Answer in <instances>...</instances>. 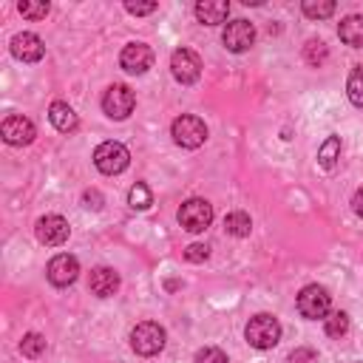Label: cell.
<instances>
[{
  "instance_id": "obj_26",
  "label": "cell",
  "mask_w": 363,
  "mask_h": 363,
  "mask_svg": "<svg viewBox=\"0 0 363 363\" xmlns=\"http://www.w3.org/2000/svg\"><path fill=\"white\" fill-rule=\"evenodd\" d=\"M20 352L26 354V357H40L43 352H45V337L40 335V332H26L23 335V340H20Z\"/></svg>"
},
{
  "instance_id": "obj_21",
  "label": "cell",
  "mask_w": 363,
  "mask_h": 363,
  "mask_svg": "<svg viewBox=\"0 0 363 363\" xmlns=\"http://www.w3.org/2000/svg\"><path fill=\"white\" fill-rule=\"evenodd\" d=\"M346 96L354 108H363V65H354L346 79Z\"/></svg>"
},
{
  "instance_id": "obj_9",
  "label": "cell",
  "mask_w": 363,
  "mask_h": 363,
  "mask_svg": "<svg viewBox=\"0 0 363 363\" xmlns=\"http://www.w3.org/2000/svg\"><path fill=\"white\" fill-rule=\"evenodd\" d=\"M34 233H37V241L45 244V247H60L68 241L71 235V227L62 216L57 213H48V216H40L37 224H34Z\"/></svg>"
},
{
  "instance_id": "obj_17",
  "label": "cell",
  "mask_w": 363,
  "mask_h": 363,
  "mask_svg": "<svg viewBox=\"0 0 363 363\" xmlns=\"http://www.w3.org/2000/svg\"><path fill=\"white\" fill-rule=\"evenodd\" d=\"M48 122H51L60 133H71V130H77V125H79L74 108H71L68 102H62V99L51 102V108H48Z\"/></svg>"
},
{
  "instance_id": "obj_33",
  "label": "cell",
  "mask_w": 363,
  "mask_h": 363,
  "mask_svg": "<svg viewBox=\"0 0 363 363\" xmlns=\"http://www.w3.org/2000/svg\"><path fill=\"white\" fill-rule=\"evenodd\" d=\"M352 210H354V216L363 218V187L354 190V196H352Z\"/></svg>"
},
{
  "instance_id": "obj_13",
  "label": "cell",
  "mask_w": 363,
  "mask_h": 363,
  "mask_svg": "<svg viewBox=\"0 0 363 363\" xmlns=\"http://www.w3.org/2000/svg\"><path fill=\"white\" fill-rule=\"evenodd\" d=\"M119 65L128 74H145L153 65V48L147 43H128L119 54Z\"/></svg>"
},
{
  "instance_id": "obj_5",
  "label": "cell",
  "mask_w": 363,
  "mask_h": 363,
  "mask_svg": "<svg viewBox=\"0 0 363 363\" xmlns=\"http://www.w3.org/2000/svg\"><path fill=\"white\" fill-rule=\"evenodd\" d=\"M94 164H96L99 173L116 176V173H122V170L130 164V153H128V147H125L122 142L108 139V142H102V145L94 150Z\"/></svg>"
},
{
  "instance_id": "obj_4",
  "label": "cell",
  "mask_w": 363,
  "mask_h": 363,
  "mask_svg": "<svg viewBox=\"0 0 363 363\" xmlns=\"http://www.w3.org/2000/svg\"><path fill=\"white\" fill-rule=\"evenodd\" d=\"M295 306H298V312H301L303 318H309V320H318V318H320V320H323V318L329 315L332 295H329L326 286H320V284H309V286H303V289L298 292Z\"/></svg>"
},
{
  "instance_id": "obj_10",
  "label": "cell",
  "mask_w": 363,
  "mask_h": 363,
  "mask_svg": "<svg viewBox=\"0 0 363 363\" xmlns=\"http://www.w3.org/2000/svg\"><path fill=\"white\" fill-rule=\"evenodd\" d=\"M170 74H173L176 82L193 85L201 77V60H199V54L190 51V48H176L173 57H170Z\"/></svg>"
},
{
  "instance_id": "obj_11",
  "label": "cell",
  "mask_w": 363,
  "mask_h": 363,
  "mask_svg": "<svg viewBox=\"0 0 363 363\" xmlns=\"http://www.w3.org/2000/svg\"><path fill=\"white\" fill-rule=\"evenodd\" d=\"M0 133H3V139H6L9 145L23 147V145H31V142H34L37 128H34V122H31V119H26V116H20V113H11V116H6V119H3Z\"/></svg>"
},
{
  "instance_id": "obj_32",
  "label": "cell",
  "mask_w": 363,
  "mask_h": 363,
  "mask_svg": "<svg viewBox=\"0 0 363 363\" xmlns=\"http://www.w3.org/2000/svg\"><path fill=\"white\" fill-rule=\"evenodd\" d=\"M82 201H85V207L99 210V207H102V193H99V190H85V193H82Z\"/></svg>"
},
{
  "instance_id": "obj_3",
  "label": "cell",
  "mask_w": 363,
  "mask_h": 363,
  "mask_svg": "<svg viewBox=\"0 0 363 363\" xmlns=\"http://www.w3.org/2000/svg\"><path fill=\"white\" fill-rule=\"evenodd\" d=\"M164 340H167V335H164V329H162L156 320H142V323H136L133 332H130V346H133V352L142 354V357L159 354V352L164 349Z\"/></svg>"
},
{
  "instance_id": "obj_8",
  "label": "cell",
  "mask_w": 363,
  "mask_h": 363,
  "mask_svg": "<svg viewBox=\"0 0 363 363\" xmlns=\"http://www.w3.org/2000/svg\"><path fill=\"white\" fill-rule=\"evenodd\" d=\"M221 43H224L227 51L244 54V51H250L252 43H255V26H252L250 20H244V17L230 20V23L224 26V31H221Z\"/></svg>"
},
{
  "instance_id": "obj_27",
  "label": "cell",
  "mask_w": 363,
  "mask_h": 363,
  "mask_svg": "<svg viewBox=\"0 0 363 363\" xmlns=\"http://www.w3.org/2000/svg\"><path fill=\"white\" fill-rule=\"evenodd\" d=\"M17 11L23 14V17H28V20H43L48 11H51V6L45 3V0H20L17 3Z\"/></svg>"
},
{
  "instance_id": "obj_30",
  "label": "cell",
  "mask_w": 363,
  "mask_h": 363,
  "mask_svg": "<svg viewBox=\"0 0 363 363\" xmlns=\"http://www.w3.org/2000/svg\"><path fill=\"white\" fill-rule=\"evenodd\" d=\"M315 360H318V354L309 346H298L289 352V363H315Z\"/></svg>"
},
{
  "instance_id": "obj_24",
  "label": "cell",
  "mask_w": 363,
  "mask_h": 363,
  "mask_svg": "<svg viewBox=\"0 0 363 363\" xmlns=\"http://www.w3.org/2000/svg\"><path fill=\"white\" fill-rule=\"evenodd\" d=\"M301 11L309 17V20H326V17H332L335 14V3L332 0H303V6H301Z\"/></svg>"
},
{
  "instance_id": "obj_22",
  "label": "cell",
  "mask_w": 363,
  "mask_h": 363,
  "mask_svg": "<svg viewBox=\"0 0 363 363\" xmlns=\"http://www.w3.org/2000/svg\"><path fill=\"white\" fill-rule=\"evenodd\" d=\"M128 204H130L133 210H150V204H153L150 187H147L145 182H136V184L128 190Z\"/></svg>"
},
{
  "instance_id": "obj_31",
  "label": "cell",
  "mask_w": 363,
  "mask_h": 363,
  "mask_svg": "<svg viewBox=\"0 0 363 363\" xmlns=\"http://www.w3.org/2000/svg\"><path fill=\"white\" fill-rule=\"evenodd\" d=\"M156 9H159V3H133V0L125 3V11H128V14H136V17H142V14H153Z\"/></svg>"
},
{
  "instance_id": "obj_19",
  "label": "cell",
  "mask_w": 363,
  "mask_h": 363,
  "mask_svg": "<svg viewBox=\"0 0 363 363\" xmlns=\"http://www.w3.org/2000/svg\"><path fill=\"white\" fill-rule=\"evenodd\" d=\"M337 159H340V136H326L323 139V145L318 147V162H320V167H326V170H332L335 164H337Z\"/></svg>"
},
{
  "instance_id": "obj_16",
  "label": "cell",
  "mask_w": 363,
  "mask_h": 363,
  "mask_svg": "<svg viewBox=\"0 0 363 363\" xmlns=\"http://www.w3.org/2000/svg\"><path fill=\"white\" fill-rule=\"evenodd\" d=\"M227 14H230V3L227 0H199L196 3V17L204 26H218V23L227 20Z\"/></svg>"
},
{
  "instance_id": "obj_25",
  "label": "cell",
  "mask_w": 363,
  "mask_h": 363,
  "mask_svg": "<svg viewBox=\"0 0 363 363\" xmlns=\"http://www.w3.org/2000/svg\"><path fill=\"white\" fill-rule=\"evenodd\" d=\"M303 60L309 62V65H323L326 60H329V48H326V43L323 40H309L306 45H303Z\"/></svg>"
},
{
  "instance_id": "obj_12",
  "label": "cell",
  "mask_w": 363,
  "mask_h": 363,
  "mask_svg": "<svg viewBox=\"0 0 363 363\" xmlns=\"http://www.w3.org/2000/svg\"><path fill=\"white\" fill-rule=\"evenodd\" d=\"M77 275H79V261H77L74 255H68V252L54 255V258L48 261V267H45V278H48L54 286H71V284L77 281Z\"/></svg>"
},
{
  "instance_id": "obj_6",
  "label": "cell",
  "mask_w": 363,
  "mask_h": 363,
  "mask_svg": "<svg viewBox=\"0 0 363 363\" xmlns=\"http://www.w3.org/2000/svg\"><path fill=\"white\" fill-rule=\"evenodd\" d=\"M213 221V204L207 199H187L179 207V224L187 233H204Z\"/></svg>"
},
{
  "instance_id": "obj_29",
  "label": "cell",
  "mask_w": 363,
  "mask_h": 363,
  "mask_svg": "<svg viewBox=\"0 0 363 363\" xmlns=\"http://www.w3.org/2000/svg\"><path fill=\"white\" fill-rule=\"evenodd\" d=\"M207 255H210V247H207V244H190V247L184 250V258L193 261V264L207 261Z\"/></svg>"
},
{
  "instance_id": "obj_1",
  "label": "cell",
  "mask_w": 363,
  "mask_h": 363,
  "mask_svg": "<svg viewBox=\"0 0 363 363\" xmlns=\"http://www.w3.org/2000/svg\"><path fill=\"white\" fill-rule=\"evenodd\" d=\"M244 337L252 349H272L281 340V323L275 315H267V312L252 315L244 329Z\"/></svg>"
},
{
  "instance_id": "obj_20",
  "label": "cell",
  "mask_w": 363,
  "mask_h": 363,
  "mask_svg": "<svg viewBox=\"0 0 363 363\" xmlns=\"http://www.w3.org/2000/svg\"><path fill=\"white\" fill-rule=\"evenodd\" d=\"M224 230L230 235H235V238H247L250 230H252V221H250V216L244 210H235V213H227L224 216Z\"/></svg>"
},
{
  "instance_id": "obj_15",
  "label": "cell",
  "mask_w": 363,
  "mask_h": 363,
  "mask_svg": "<svg viewBox=\"0 0 363 363\" xmlns=\"http://www.w3.org/2000/svg\"><path fill=\"white\" fill-rule=\"evenodd\" d=\"M88 286H91V292L96 298H111L119 289V272L111 269V267H96V269H91Z\"/></svg>"
},
{
  "instance_id": "obj_2",
  "label": "cell",
  "mask_w": 363,
  "mask_h": 363,
  "mask_svg": "<svg viewBox=\"0 0 363 363\" xmlns=\"http://www.w3.org/2000/svg\"><path fill=\"white\" fill-rule=\"evenodd\" d=\"M170 136H173V142H176L179 147L196 150V147H201V145L207 142V125H204V119H199V116H193V113H182V116L173 119Z\"/></svg>"
},
{
  "instance_id": "obj_28",
  "label": "cell",
  "mask_w": 363,
  "mask_h": 363,
  "mask_svg": "<svg viewBox=\"0 0 363 363\" xmlns=\"http://www.w3.org/2000/svg\"><path fill=\"white\" fill-rule=\"evenodd\" d=\"M196 363H230V360L218 346H204L196 352Z\"/></svg>"
},
{
  "instance_id": "obj_7",
  "label": "cell",
  "mask_w": 363,
  "mask_h": 363,
  "mask_svg": "<svg viewBox=\"0 0 363 363\" xmlns=\"http://www.w3.org/2000/svg\"><path fill=\"white\" fill-rule=\"evenodd\" d=\"M133 105H136V94L128 85H122V82H113L102 94V111L111 119H128L133 113Z\"/></svg>"
},
{
  "instance_id": "obj_18",
  "label": "cell",
  "mask_w": 363,
  "mask_h": 363,
  "mask_svg": "<svg viewBox=\"0 0 363 363\" xmlns=\"http://www.w3.org/2000/svg\"><path fill=\"white\" fill-rule=\"evenodd\" d=\"M337 37L352 45V48H363V14H349L340 20L337 26Z\"/></svg>"
},
{
  "instance_id": "obj_14",
  "label": "cell",
  "mask_w": 363,
  "mask_h": 363,
  "mask_svg": "<svg viewBox=\"0 0 363 363\" xmlns=\"http://www.w3.org/2000/svg\"><path fill=\"white\" fill-rule=\"evenodd\" d=\"M11 54L20 60V62H40L45 57V45L37 34L31 31H20L11 37Z\"/></svg>"
},
{
  "instance_id": "obj_34",
  "label": "cell",
  "mask_w": 363,
  "mask_h": 363,
  "mask_svg": "<svg viewBox=\"0 0 363 363\" xmlns=\"http://www.w3.org/2000/svg\"><path fill=\"white\" fill-rule=\"evenodd\" d=\"M360 363H363V360H360Z\"/></svg>"
},
{
  "instance_id": "obj_23",
  "label": "cell",
  "mask_w": 363,
  "mask_h": 363,
  "mask_svg": "<svg viewBox=\"0 0 363 363\" xmlns=\"http://www.w3.org/2000/svg\"><path fill=\"white\" fill-rule=\"evenodd\" d=\"M323 329H326V335L329 337H340V335H346L349 332V315L346 312H329L326 318H323Z\"/></svg>"
}]
</instances>
